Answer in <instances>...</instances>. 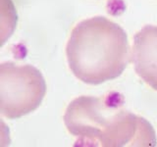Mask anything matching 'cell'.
<instances>
[{
	"mask_svg": "<svg viewBox=\"0 0 157 147\" xmlns=\"http://www.w3.org/2000/svg\"><path fill=\"white\" fill-rule=\"evenodd\" d=\"M66 55L71 71L82 82L112 81L122 75L130 61L127 33L104 17L85 20L73 28Z\"/></svg>",
	"mask_w": 157,
	"mask_h": 147,
	"instance_id": "obj_2",
	"label": "cell"
},
{
	"mask_svg": "<svg viewBox=\"0 0 157 147\" xmlns=\"http://www.w3.org/2000/svg\"><path fill=\"white\" fill-rule=\"evenodd\" d=\"M64 123L78 143L94 146H154L155 131L144 118L127 111L122 96H81L69 104Z\"/></svg>",
	"mask_w": 157,
	"mask_h": 147,
	"instance_id": "obj_1",
	"label": "cell"
},
{
	"mask_svg": "<svg viewBox=\"0 0 157 147\" xmlns=\"http://www.w3.org/2000/svg\"><path fill=\"white\" fill-rule=\"evenodd\" d=\"M132 61L139 77L157 90V26L148 24L136 33Z\"/></svg>",
	"mask_w": 157,
	"mask_h": 147,
	"instance_id": "obj_4",
	"label": "cell"
},
{
	"mask_svg": "<svg viewBox=\"0 0 157 147\" xmlns=\"http://www.w3.org/2000/svg\"><path fill=\"white\" fill-rule=\"evenodd\" d=\"M46 92L45 81L31 65L3 63L0 65V113L8 119H19L41 104Z\"/></svg>",
	"mask_w": 157,
	"mask_h": 147,
	"instance_id": "obj_3",
	"label": "cell"
}]
</instances>
